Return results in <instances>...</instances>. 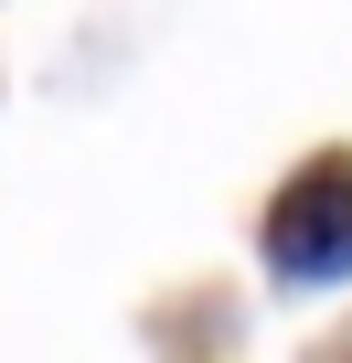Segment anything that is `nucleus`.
<instances>
[{"label": "nucleus", "mask_w": 352, "mask_h": 363, "mask_svg": "<svg viewBox=\"0 0 352 363\" xmlns=\"http://www.w3.org/2000/svg\"><path fill=\"white\" fill-rule=\"evenodd\" d=\"M267 246H278L288 278H341V267H352V171H341V160H320L299 193L278 203Z\"/></svg>", "instance_id": "f257e3e1"}]
</instances>
